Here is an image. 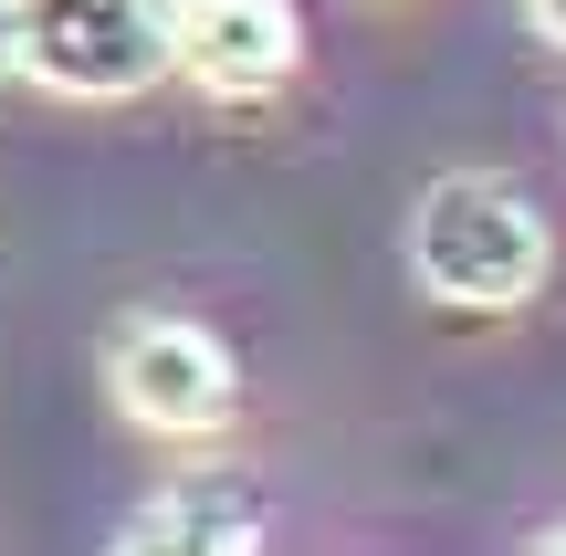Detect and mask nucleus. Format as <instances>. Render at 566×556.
Returning <instances> with one entry per match:
<instances>
[{
  "mask_svg": "<svg viewBox=\"0 0 566 556\" xmlns=\"http://www.w3.org/2000/svg\"><path fill=\"white\" fill-rule=\"evenodd\" d=\"M409 263L441 305L462 315H514L535 284H546V210L525 200L493 168H451V179L420 189L409 210Z\"/></svg>",
  "mask_w": 566,
  "mask_h": 556,
  "instance_id": "f257e3e1",
  "label": "nucleus"
},
{
  "mask_svg": "<svg viewBox=\"0 0 566 556\" xmlns=\"http://www.w3.org/2000/svg\"><path fill=\"white\" fill-rule=\"evenodd\" d=\"M11 63L84 105L147 95L168 74V0H11Z\"/></svg>",
  "mask_w": 566,
  "mask_h": 556,
  "instance_id": "f03ea898",
  "label": "nucleus"
},
{
  "mask_svg": "<svg viewBox=\"0 0 566 556\" xmlns=\"http://www.w3.org/2000/svg\"><path fill=\"white\" fill-rule=\"evenodd\" d=\"M105 389H116V410L137 420V431L210 441L231 420V399H242V378H231V347L200 315H137V326L105 347Z\"/></svg>",
  "mask_w": 566,
  "mask_h": 556,
  "instance_id": "7ed1b4c3",
  "label": "nucleus"
},
{
  "mask_svg": "<svg viewBox=\"0 0 566 556\" xmlns=\"http://www.w3.org/2000/svg\"><path fill=\"white\" fill-rule=\"evenodd\" d=\"M304 21L294 0H168V74H189L221 105H263L294 84Z\"/></svg>",
  "mask_w": 566,
  "mask_h": 556,
  "instance_id": "20e7f679",
  "label": "nucleus"
},
{
  "mask_svg": "<svg viewBox=\"0 0 566 556\" xmlns=\"http://www.w3.org/2000/svg\"><path fill=\"white\" fill-rule=\"evenodd\" d=\"M126 546L137 556H252V546H273V515L242 473H179L126 515Z\"/></svg>",
  "mask_w": 566,
  "mask_h": 556,
  "instance_id": "39448f33",
  "label": "nucleus"
},
{
  "mask_svg": "<svg viewBox=\"0 0 566 556\" xmlns=\"http://www.w3.org/2000/svg\"><path fill=\"white\" fill-rule=\"evenodd\" d=\"M525 21H535L546 42H566V0H525Z\"/></svg>",
  "mask_w": 566,
  "mask_h": 556,
  "instance_id": "423d86ee",
  "label": "nucleus"
},
{
  "mask_svg": "<svg viewBox=\"0 0 566 556\" xmlns=\"http://www.w3.org/2000/svg\"><path fill=\"white\" fill-rule=\"evenodd\" d=\"M0 74H21V63H11V0H0Z\"/></svg>",
  "mask_w": 566,
  "mask_h": 556,
  "instance_id": "0eeeda50",
  "label": "nucleus"
},
{
  "mask_svg": "<svg viewBox=\"0 0 566 556\" xmlns=\"http://www.w3.org/2000/svg\"><path fill=\"white\" fill-rule=\"evenodd\" d=\"M535 546H546V556H566V525H546V536H535Z\"/></svg>",
  "mask_w": 566,
  "mask_h": 556,
  "instance_id": "6e6552de",
  "label": "nucleus"
}]
</instances>
